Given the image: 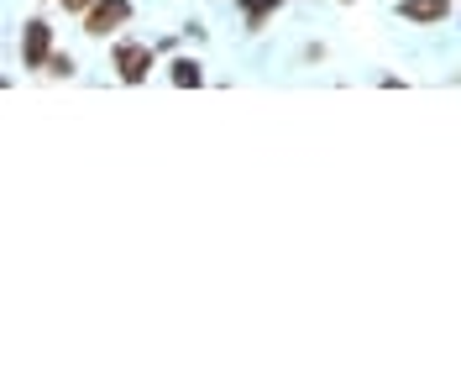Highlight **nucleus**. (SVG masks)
I'll use <instances>...</instances> for the list:
<instances>
[{
  "label": "nucleus",
  "instance_id": "obj_3",
  "mask_svg": "<svg viewBox=\"0 0 461 382\" xmlns=\"http://www.w3.org/2000/svg\"><path fill=\"white\" fill-rule=\"evenodd\" d=\"M48 58H53V27L48 22H27L22 27V63L27 68H48Z\"/></svg>",
  "mask_w": 461,
  "mask_h": 382
},
{
  "label": "nucleus",
  "instance_id": "obj_4",
  "mask_svg": "<svg viewBox=\"0 0 461 382\" xmlns=\"http://www.w3.org/2000/svg\"><path fill=\"white\" fill-rule=\"evenodd\" d=\"M446 0H399V16L403 22H420V27H435V22H446Z\"/></svg>",
  "mask_w": 461,
  "mask_h": 382
},
{
  "label": "nucleus",
  "instance_id": "obj_8",
  "mask_svg": "<svg viewBox=\"0 0 461 382\" xmlns=\"http://www.w3.org/2000/svg\"><path fill=\"white\" fill-rule=\"evenodd\" d=\"M89 5H95V0H63V11H74V16H85Z\"/></svg>",
  "mask_w": 461,
  "mask_h": 382
},
{
  "label": "nucleus",
  "instance_id": "obj_1",
  "mask_svg": "<svg viewBox=\"0 0 461 382\" xmlns=\"http://www.w3.org/2000/svg\"><path fill=\"white\" fill-rule=\"evenodd\" d=\"M131 22V0H95L85 11V31L89 37H111Z\"/></svg>",
  "mask_w": 461,
  "mask_h": 382
},
{
  "label": "nucleus",
  "instance_id": "obj_5",
  "mask_svg": "<svg viewBox=\"0 0 461 382\" xmlns=\"http://www.w3.org/2000/svg\"><path fill=\"white\" fill-rule=\"evenodd\" d=\"M168 79H173L178 89H194V84H204V68H200L194 58H178V63H173V74H168Z\"/></svg>",
  "mask_w": 461,
  "mask_h": 382
},
{
  "label": "nucleus",
  "instance_id": "obj_7",
  "mask_svg": "<svg viewBox=\"0 0 461 382\" xmlns=\"http://www.w3.org/2000/svg\"><path fill=\"white\" fill-rule=\"evenodd\" d=\"M42 74H53V79H68V74H74V58H68V53H53Z\"/></svg>",
  "mask_w": 461,
  "mask_h": 382
},
{
  "label": "nucleus",
  "instance_id": "obj_6",
  "mask_svg": "<svg viewBox=\"0 0 461 382\" xmlns=\"http://www.w3.org/2000/svg\"><path fill=\"white\" fill-rule=\"evenodd\" d=\"M267 11H278V0H241V16H247V31H262Z\"/></svg>",
  "mask_w": 461,
  "mask_h": 382
},
{
  "label": "nucleus",
  "instance_id": "obj_2",
  "mask_svg": "<svg viewBox=\"0 0 461 382\" xmlns=\"http://www.w3.org/2000/svg\"><path fill=\"white\" fill-rule=\"evenodd\" d=\"M147 68H152V48L147 42H115V74H121V84H142Z\"/></svg>",
  "mask_w": 461,
  "mask_h": 382
}]
</instances>
